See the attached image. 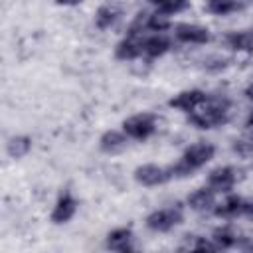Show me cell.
<instances>
[{"label":"cell","mask_w":253,"mask_h":253,"mask_svg":"<svg viewBox=\"0 0 253 253\" xmlns=\"http://www.w3.org/2000/svg\"><path fill=\"white\" fill-rule=\"evenodd\" d=\"M174 36L178 42H184V43H208L210 42L208 28L198 26V24H178L174 28Z\"/></svg>","instance_id":"cell-7"},{"label":"cell","mask_w":253,"mask_h":253,"mask_svg":"<svg viewBox=\"0 0 253 253\" xmlns=\"http://www.w3.org/2000/svg\"><path fill=\"white\" fill-rule=\"evenodd\" d=\"M215 194H217V192H213L210 186L200 188V190H196L194 194H190L188 206H190L192 210H196V211L211 210V208H215Z\"/></svg>","instance_id":"cell-11"},{"label":"cell","mask_w":253,"mask_h":253,"mask_svg":"<svg viewBox=\"0 0 253 253\" xmlns=\"http://www.w3.org/2000/svg\"><path fill=\"white\" fill-rule=\"evenodd\" d=\"M211 241L217 245V249H227V247L237 243V235L233 231H229V229H217L211 235Z\"/></svg>","instance_id":"cell-22"},{"label":"cell","mask_w":253,"mask_h":253,"mask_svg":"<svg viewBox=\"0 0 253 253\" xmlns=\"http://www.w3.org/2000/svg\"><path fill=\"white\" fill-rule=\"evenodd\" d=\"M119 16H121L119 6H115V4H103L95 12V26L99 30H107V28H111L119 20Z\"/></svg>","instance_id":"cell-14"},{"label":"cell","mask_w":253,"mask_h":253,"mask_svg":"<svg viewBox=\"0 0 253 253\" xmlns=\"http://www.w3.org/2000/svg\"><path fill=\"white\" fill-rule=\"evenodd\" d=\"M77 211V200L71 196V192L59 194L53 210H51V221L53 223H65L69 221Z\"/></svg>","instance_id":"cell-8"},{"label":"cell","mask_w":253,"mask_h":253,"mask_svg":"<svg viewBox=\"0 0 253 253\" xmlns=\"http://www.w3.org/2000/svg\"><path fill=\"white\" fill-rule=\"evenodd\" d=\"M245 97H247V99H251V101H253V83H251V85H249V87H247V89H245Z\"/></svg>","instance_id":"cell-26"},{"label":"cell","mask_w":253,"mask_h":253,"mask_svg":"<svg viewBox=\"0 0 253 253\" xmlns=\"http://www.w3.org/2000/svg\"><path fill=\"white\" fill-rule=\"evenodd\" d=\"M190 115V123L198 128H213L227 123L229 117V103L219 97H206Z\"/></svg>","instance_id":"cell-1"},{"label":"cell","mask_w":253,"mask_h":253,"mask_svg":"<svg viewBox=\"0 0 253 253\" xmlns=\"http://www.w3.org/2000/svg\"><path fill=\"white\" fill-rule=\"evenodd\" d=\"M213 154H215V148H213V144H210V142H196V144H190V146L184 150V154L180 156V160H178L174 166H170V168H172V174H174V176H188V174H192L194 170H198V168H202L204 164H208V162L213 158Z\"/></svg>","instance_id":"cell-2"},{"label":"cell","mask_w":253,"mask_h":253,"mask_svg":"<svg viewBox=\"0 0 253 253\" xmlns=\"http://www.w3.org/2000/svg\"><path fill=\"white\" fill-rule=\"evenodd\" d=\"M142 45H144V55H148V57H160V55H164L170 49V40L166 36H162V34H156V36L144 38L142 40Z\"/></svg>","instance_id":"cell-15"},{"label":"cell","mask_w":253,"mask_h":253,"mask_svg":"<svg viewBox=\"0 0 253 253\" xmlns=\"http://www.w3.org/2000/svg\"><path fill=\"white\" fill-rule=\"evenodd\" d=\"M233 148L243 154V156H253V138H247V140H235Z\"/></svg>","instance_id":"cell-23"},{"label":"cell","mask_w":253,"mask_h":253,"mask_svg":"<svg viewBox=\"0 0 253 253\" xmlns=\"http://www.w3.org/2000/svg\"><path fill=\"white\" fill-rule=\"evenodd\" d=\"M206 97H208V93H204L202 89H186V91L174 95L168 101V105L172 109H178V111H184V113H192L202 101H206Z\"/></svg>","instance_id":"cell-6"},{"label":"cell","mask_w":253,"mask_h":253,"mask_svg":"<svg viewBox=\"0 0 253 253\" xmlns=\"http://www.w3.org/2000/svg\"><path fill=\"white\" fill-rule=\"evenodd\" d=\"M126 134H125V130L123 132H119V130H107V132H103V136L99 138V148L103 150V152H117V150H121V148H125L126 146Z\"/></svg>","instance_id":"cell-13"},{"label":"cell","mask_w":253,"mask_h":253,"mask_svg":"<svg viewBox=\"0 0 253 253\" xmlns=\"http://www.w3.org/2000/svg\"><path fill=\"white\" fill-rule=\"evenodd\" d=\"M115 55L117 59H136L140 55H144V45H142V38H138V34H128L125 40H121L115 47Z\"/></svg>","instance_id":"cell-9"},{"label":"cell","mask_w":253,"mask_h":253,"mask_svg":"<svg viewBox=\"0 0 253 253\" xmlns=\"http://www.w3.org/2000/svg\"><path fill=\"white\" fill-rule=\"evenodd\" d=\"M144 28L152 30V32H164L166 28H170V20H168V14H162V12H154L146 18L144 22Z\"/></svg>","instance_id":"cell-21"},{"label":"cell","mask_w":253,"mask_h":253,"mask_svg":"<svg viewBox=\"0 0 253 253\" xmlns=\"http://www.w3.org/2000/svg\"><path fill=\"white\" fill-rule=\"evenodd\" d=\"M8 154L12 158H22L26 156L30 150H32V138L26 136V134H20V136H12L8 140V146H6Z\"/></svg>","instance_id":"cell-18"},{"label":"cell","mask_w":253,"mask_h":253,"mask_svg":"<svg viewBox=\"0 0 253 253\" xmlns=\"http://www.w3.org/2000/svg\"><path fill=\"white\" fill-rule=\"evenodd\" d=\"M55 4H59V6H77V4H81L83 0H53Z\"/></svg>","instance_id":"cell-25"},{"label":"cell","mask_w":253,"mask_h":253,"mask_svg":"<svg viewBox=\"0 0 253 253\" xmlns=\"http://www.w3.org/2000/svg\"><path fill=\"white\" fill-rule=\"evenodd\" d=\"M241 215L253 217V202H243V208H241Z\"/></svg>","instance_id":"cell-24"},{"label":"cell","mask_w":253,"mask_h":253,"mask_svg":"<svg viewBox=\"0 0 253 253\" xmlns=\"http://www.w3.org/2000/svg\"><path fill=\"white\" fill-rule=\"evenodd\" d=\"M227 47L235 51H253V30H241V32H231L227 38Z\"/></svg>","instance_id":"cell-16"},{"label":"cell","mask_w":253,"mask_h":253,"mask_svg":"<svg viewBox=\"0 0 253 253\" xmlns=\"http://www.w3.org/2000/svg\"><path fill=\"white\" fill-rule=\"evenodd\" d=\"M239 8V0H208V12L215 16H227Z\"/></svg>","instance_id":"cell-19"},{"label":"cell","mask_w":253,"mask_h":253,"mask_svg":"<svg viewBox=\"0 0 253 253\" xmlns=\"http://www.w3.org/2000/svg\"><path fill=\"white\" fill-rule=\"evenodd\" d=\"M132 231L128 227H117L107 235V247L113 251H130Z\"/></svg>","instance_id":"cell-12"},{"label":"cell","mask_w":253,"mask_h":253,"mask_svg":"<svg viewBox=\"0 0 253 253\" xmlns=\"http://www.w3.org/2000/svg\"><path fill=\"white\" fill-rule=\"evenodd\" d=\"M243 198L239 196H229L225 198L221 204H217L213 208L215 215H221V217H233V215H241V208H243Z\"/></svg>","instance_id":"cell-17"},{"label":"cell","mask_w":253,"mask_h":253,"mask_svg":"<svg viewBox=\"0 0 253 253\" xmlns=\"http://www.w3.org/2000/svg\"><path fill=\"white\" fill-rule=\"evenodd\" d=\"M245 126H249V128H253V111L249 113V117H247V121H245Z\"/></svg>","instance_id":"cell-27"},{"label":"cell","mask_w":253,"mask_h":253,"mask_svg":"<svg viewBox=\"0 0 253 253\" xmlns=\"http://www.w3.org/2000/svg\"><path fill=\"white\" fill-rule=\"evenodd\" d=\"M170 178H174L172 168L166 166H158V164H142L134 170V180L142 186H160L164 182H168Z\"/></svg>","instance_id":"cell-5"},{"label":"cell","mask_w":253,"mask_h":253,"mask_svg":"<svg viewBox=\"0 0 253 253\" xmlns=\"http://www.w3.org/2000/svg\"><path fill=\"white\" fill-rule=\"evenodd\" d=\"M123 130L132 140H146L156 130V117L150 113H138L123 121Z\"/></svg>","instance_id":"cell-3"},{"label":"cell","mask_w":253,"mask_h":253,"mask_svg":"<svg viewBox=\"0 0 253 253\" xmlns=\"http://www.w3.org/2000/svg\"><path fill=\"white\" fill-rule=\"evenodd\" d=\"M235 180H237V174H235V170L231 166H219V168H215V170L210 172L208 186L213 192H227V190L233 188Z\"/></svg>","instance_id":"cell-10"},{"label":"cell","mask_w":253,"mask_h":253,"mask_svg":"<svg viewBox=\"0 0 253 253\" xmlns=\"http://www.w3.org/2000/svg\"><path fill=\"white\" fill-rule=\"evenodd\" d=\"M150 4H154L158 8V12L162 14H176L180 10H184L188 6V0H148Z\"/></svg>","instance_id":"cell-20"},{"label":"cell","mask_w":253,"mask_h":253,"mask_svg":"<svg viewBox=\"0 0 253 253\" xmlns=\"http://www.w3.org/2000/svg\"><path fill=\"white\" fill-rule=\"evenodd\" d=\"M184 219V213L178 206H170V208H160V210H154L148 217H146V227L152 229V231H158V233H164V231H170L174 229L176 225H180Z\"/></svg>","instance_id":"cell-4"}]
</instances>
